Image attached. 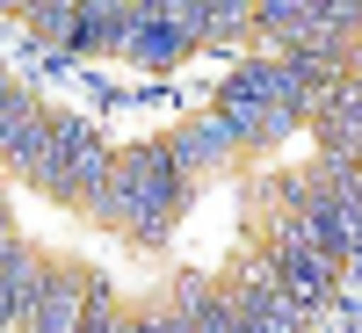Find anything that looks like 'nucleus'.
Here are the masks:
<instances>
[{
  "instance_id": "f257e3e1",
  "label": "nucleus",
  "mask_w": 362,
  "mask_h": 333,
  "mask_svg": "<svg viewBox=\"0 0 362 333\" xmlns=\"http://www.w3.org/2000/svg\"><path fill=\"white\" fill-rule=\"evenodd\" d=\"M80 312H87V283L80 276H44L29 333H80Z\"/></svg>"
},
{
  "instance_id": "f03ea898",
  "label": "nucleus",
  "mask_w": 362,
  "mask_h": 333,
  "mask_svg": "<svg viewBox=\"0 0 362 333\" xmlns=\"http://www.w3.org/2000/svg\"><path fill=\"white\" fill-rule=\"evenodd\" d=\"M232 145H239V138H232V131L218 124V116H210V124H196V131H181V138L167 145V167H174V174H196L203 160H218V153H232Z\"/></svg>"
},
{
  "instance_id": "7ed1b4c3",
  "label": "nucleus",
  "mask_w": 362,
  "mask_h": 333,
  "mask_svg": "<svg viewBox=\"0 0 362 333\" xmlns=\"http://www.w3.org/2000/svg\"><path fill=\"white\" fill-rule=\"evenodd\" d=\"M181 44H189L181 29H167V22H153V15H131V51L145 58V66H174Z\"/></svg>"
},
{
  "instance_id": "20e7f679",
  "label": "nucleus",
  "mask_w": 362,
  "mask_h": 333,
  "mask_svg": "<svg viewBox=\"0 0 362 333\" xmlns=\"http://www.w3.org/2000/svg\"><path fill=\"white\" fill-rule=\"evenodd\" d=\"M138 15H153V22L181 29V37H210V0H145Z\"/></svg>"
},
{
  "instance_id": "39448f33",
  "label": "nucleus",
  "mask_w": 362,
  "mask_h": 333,
  "mask_svg": "<svg viewBox=\"0 0 362 333\" xmlns=\"http://www.w3.org/2000/svg\"><path fill=\"white\" fill-rule=\"evenodd\" d=\"M73 22H80L73 0H37V29H51L58 44H73Z\"/></svg>"
},
{
  "instance_id": "423d86ee",
  "label": "nucleus",
  "mask_w": 362,
  "mask_h": 333,
  "mask_svg": "<svg viewBox=\"0 0 362 333\" xmlns=\"http://www.w3.org/2000/svg\"><path fill=\"white\" fill-rule=\"evenodd\" d=\"M138 333H189V326H181V319H174V312H160V319H145V326H138Z\"/></svg>"
}]
</instances>
